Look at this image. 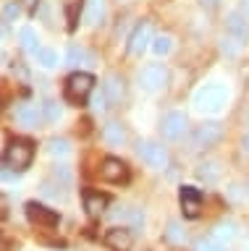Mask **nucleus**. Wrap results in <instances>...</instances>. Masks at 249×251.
<instances>
[{"label":"nucleus","instance_id":"f257e3e1","mask_svg":"<svg viewBox=\"0 0 249 251\" xmlns=\"http://www.w3.org/2000/svg\"><path fill=\"white\" fill-rule=\"evenodd\" d=\"M228 102V89L223 84H205L194 92V107L205 113H218Z\"/></svg>","mask_w":249,"mask_h":251},{"label":"nucleus","instance_id":"f03ea898","mask_svg":"<svg viewBox=\"0 0 249 251\" xmlns=\"http://www.w3.org/2000/svg\"><path fill=\"white\" fill-rule=\"evenodd\" d=\"M32 157H34V144L29 139H13L8 149H5V154H3V165L5 168H11V170H24L32 165Z\"/></svg>","mask_w":249,"mask_h":251},{"label":"nucleus","instance_id":"7ed1b4c3","mask_svg":"<svg viewBox=\"0 0 249 251\" xmlns=\"http://www.w3.org/2000/svg\"><path fill=\"white\" fill-rule=\"evenodd\" d=\"M92 89H95V76L92 74H84V71L71 74L68 81H66V100L76 102V105H84L87 97L92 94Z\"/></svg>","mask_w":249,"mask_h":251},{"label":"nucleus","instance_id":"20e7f679","mask_svg":"<svg viewBox=\"0 0 249 251\" xmlns=\"http://www.w3.org/2000/svg\"><path fill=\"white\" fill-rule=\"evenodd\" d=\"M137 154L142 157V162H147L155 170H166L168 168V152H166L163 144H158V141H139Z\"/></svg>","mask_w":249,"mask_h":251},{"label":"nucleus","instance_id":"39448f33","mask_svg":"<svg viewBox=\"0 0 249 251\" xmlns=\"http://www.w3.org/2000/svg\"><path fill=\"white\" fill-rule=\"evenodd\" d=\"M137 81L147 92H158L168 84V71H166V66H160V63H150V66H144L137 74Z\"/></svg>","mask_w":249,"mask_h":251},{"label":"nucleus","instance_id":"423d86ee","mask_svg":"<svg viewBox=\"0 0 249 251\" xmlns=\"http://www.w3.org/2000/svg\"><path fill=\"white\" fill-rule=\"evenodd\" d=\"M221 136H223V126L215 123V121H207V123H202V126L194 128V133H192V149H207V147L218 144Z\"/></svg>","mask_w":249,"mask_h":251},{"label":"nucleus","instance_id":"0eeeda50","mask_svg":"<svg viewBox=\"0 0 249 251\" xmlns=\"http://www.w3.org/2000/svg\"><path fill=\"white\" fill-rule=\"evenodd\" d=\"M100 176L108 183H126L131 173H129V165L123 160H118V157H105L103 165H100Z\"/></svg>","mask_w":249,"mask_h":251},{"label":"nucleus","instance_id":"6e6552de","mask_svg":"<svg viewBox=\"0 0 249 251\" xmlns=\"http://www.w3.org/2000/svg\"><path fill=\"white\" fill-rule=\"evenodd\" d=\"M186 113H181V110H170V113L163 115V123H160V131H163V136L170 139V141H176V139H181L184 136V131H186Z\"/></svg>","mask_w":249,"mask_h":251},{"label":"nucleus","instance_id":"1a4fd4ad","mask_svg":"<svg viewBox=\"0 0 249 251\" xmlns=\"http://www.w3.org/2000/svg\"><path fill=\"white\" fill-rule=\"evenodd\" d=\"M27 217H29V223H34V225H40V227H55L58 225V212L55 209H48V207H42V204H37V201H29L27 204Z\"/></svg>","mask_w":249,"mask_h":251},{"label":"nucleus","instance_id":"9d476101","mask_svg":"<svg viewBox=\"0 0 249 251\" xmlns=\"http://www.w3.org/2000/svg\"><path fill=\"white\" fill-rule=\"evenodd\" d=\"M152 42V26H150V21H142V24H137V29L131 31V37H129V55H142L144 52V47Z\"/></svg>","mask_w":249,"mask_h":251},{"label":"nucleus","instance_id":"9b49d317","mask_svg":"<svg viewBox=\"0 0 249 251\" xmlns=\"http://www.w3.org/2000/svg\"><path fill=\"white\" fill-rule=\"evenodd\" d=\"M178 199H181V209H184V217H199L202 212V194L197 191L194 186H181V194H178Z\"/></svg>","mask_w":249,"mask_h":251},{"label":"nucleus","instance_id":"f8f14e48","mask_svg":"<svg viewBox=\"0 0 249 251\" xmlns=\"http://www.w3.org/2000/svg\"><path fill=\"white\" fill-rule=\"evenodd\" d=\"M103 92L108 102H113V105H121L123 100H126V81H123V76L118 74H108L105 76V84H103Z\"/></svg>","mask_w":249,"mask_h":251},{"label":"nucleus","instance_id":"ddd939ff","mask_svg":"<svg viewBox=\"0 0 249 251\" xmlns=\"http://www.w3.org/2000/svg\"><path fill=\"white\" fill-rule=\"evenodd\" d=\"M225 34L233 37L239 45H247L249 39V24L241 13H228V19H225Z\"/></svg>","mask_w":249,"mask_h":251},{"label":"nucleus","instance_id":"4468645a","mask_svg":"<svg viewBox=\"0 0 249 251\" xmlns=\"http://www.w3.org/2000/svg\"><path fill=\"white\" fill-rule=\"evenodd\" d=\"M131 243H134V235L126 227H111L105 233V246L113 249V251H129Z\"/></svg>","mask_w":249,"mask_h":251},{"label":"nucleus","instance_id":"2eb2a0df","mask_svg":"<svg viewBox=\"0 0 249 251\" xmlns=\"http://www.w3.org/2000/svg\"><path fill=\"white\" fill-rule=\"evenodd\" d=\"M42 118H45L42 110L37 105H32V102H24V105L16 107V121L21 126H27V128H37V126L42 123Z\"/></svg>","mask_w":249,"mask_h":251},{"label":"nucleus","instance_id":"dca6fc26","mask_svg":"<svg viewBox=\"0 0 249 251\" xmlns=\"http://www.w3.org/2000/svg\"><path fill=\"white\" fill-rule=\"evenodd\" d=\"M84 209H87L89 217H103L108 209V196L100 191H84Z\"/></svg>","mask_w":249,"mask_h":251},{"label":"nucleus","instance_id":"f3484780","mask_svg":"<svg viewBox=\"0 0 249 251\" xmlns=\"http://www.w3.org/2000/svg\"><path fill=\"white\" fill-rule=\"evenodd\" d=\"M111 217L115 220V223H129L134 230H139V227L144 225V215H142V209H137V207H115V212H111Z\"/></svg>","mask_w":249,"mask_h":251},{"label":"nucleus","instance_id":"a211bd4d","mask_svg":"<svg viewBox=\"0 0 249 251\" xmlns=\"http://www.w3.org/2000/svg\"><path fill=\"white\" fill-rule=\"evenodd\" d=\"M103 139H105L111 147H121L123 141H126V128H123L118 121H108L105 128H103Z\"/></svg>","mask_w":249,"mask_h":251},{"label":"nucleus","instance_id":"6ab92c4d","mask_svg":"<svg viewBox=\"0 0 249 251\" xmlns=\"http://www.w3.org/2000/svg\"><path fill=\"white\" fill-rule=\"evenodd\" d=\"M197 178H199V180H205V183H218V180H221V162H218V160L199 162Z\"/></svg>","mask_w":249,"mask_h":251},{"label":"nucleus","instance_id":"aec40b11","mask_svg":"<svg viewBox=\"0 0 249 251\" xmlns=\"http://www.w3.org/2000/svg\"><path fill=\"white\" fill-rule=\"evenodd\" d=\"M105 16V0H87L84 8V21L87 24H100Z\"/></svg>","mask_w":249,"mask_h":251},{"label":"nucleus","instance_id":"412c9836","mask_svg":"<svg viewBox=\"0 0 249 251\" xmlns=\"http://www.w3.org/2000/svg\"><path fill=\"white\" fill-rule=\"evenodd\" d=\"M66 63H68V66H89L92 55L84 50V47L71 45V47H68V52H66Z\"/></svg>","mask_w":249,"mask_h":251},{"label":"nucleus","instance_id":"4be33fe9","mask_svg":"<svg viewBox=\"0 0 249 251\" xmlns=\"http://www.w3.org/2000/svg\"><path fill=\"white\" fill-rule=\"evenodd\" d=\"M19 42H21V47L24 50H29V52H40V37H37V31L32 29V26H24V29H19Z\"/></svg>","mask_w":249,"mask_h":251},{"label":"nucleus","instance_id":"5701e85b","mask_svg":"<svg viewBox=\"0 0 249 251\" xmlns=\"http://www.w3.org/2000/svg\"><path fill=\"white\" fill-rule=\"evenodd\" d=\"M213 238H215V241H233V238H236V225H233L231 220L218 223L215 230H213Z\"/></svg>","mask_w":249,"mask_h":251},{"label":"nucleus","instance_id":"b1692460","mask_svg":"<svg viewBox=\"0 0 249 251\" xmlns=\"http://www.w3.org/2000/svg\"><path fill=\"white\" fill-rule=\"evenodd\" d=\"M48 152L53 157H66V154H71V144H68V139H50Z\"/></svg>","mask_w":249,"mask_h":251},{"label":"nucleus","instance_id":"393cba45","mask_svg":"<svg viewBox=\"0 0 249 251\" xmlns=\"http://www.w3.org/2000/svg\"><path fill=\"white\" fill-rule=\"evenodd\" d=\"M184 238H186V233H184V227H181V223H176V220H170L168 223V227H166V241H170V243H184Z\"/></svg>","mask_w":249,"mask_h":251},{"label":"nucleus","instance_id":"a878e982","mask_svg":"<svg viewBox=\"0 0 249 251\" xmlns=\"http://www.w3.org/2000/svg\"><path fill=\"white\" fill-rule=\"evenodd\" d=\"M152 52L155 55H168L170 52V47H173V37H168V34H158L152 39Z\"/></svg>","mask_w":249,"mask_h":251},{"label":"nucleus","instance_id":"bb28decb","mask_svg":"<svg viewBox=\"0 0 249 251\" xmlns=\"http://www.w3.org/2000/svg\"><path fill=\"white\" fill-rule=\"evenodd\" d=\"M37 63H40L42 68H55L58 66V52L50 50V47H40V52H37Z\"/></svg>","mask_w":249,"mask_h":251},{"label":"nucleus","instance_id":"cd10ccee","mask_svg":"<svg viewBox=\"0 0 249 251\" xmlns=\"http://www.w3.org/2000/svg\"><path fill=\"white\" fill-rule=\"evenodd\" d=\"M42 115H45V121H58V118L63 115V107H60L55 100H48L42 105Z\"/></svg>","mask_w":249,"mask_h":251},{"label":"nucleus","instance_id":"c85d7f7f","mask_svg":"<svg viewBox=\"0 0 249 251\" xmlns=\"http://www.w3.org/2000/svg\"><path fill=\"white\" fill-rule=\"evenodd\" d=\"M19 16H21V3L19 0H8L3 5V21H16Z\"/></svg>","mask_w":249,"mask_h":251},{"label":"nucleus","instance_id":"c756f323","mask_svg":"<svg viewBox=\"0 0 249 251\" xmlns=\"http://www.w3.org/2000/svg\"><path fill=\"white\" fill-rule=\"evenodd\" d=\"M239 42H236V39H233V37H228V34H225L223 39H221V50L225 52V55H228V58H236V55H239Z\"/></svg>","mask_w":249,"mask_h":251},{"label":"nucleus","instance_id":"7c9ffc66","mask_svg":"<svg viewBox=\"0 0 249 251\" xmlns=\"http://www.w3.org/2000/svg\"><path fill=\"white\" fill-rule=\"evenodd\" d=\"M53 178L63 186H71V170H68L66 165H55V168H53Z\"/></svg>","mask_w":249,"mask_h":251},{"label":"nucleus","instance_id":"2f4dec72","mask_svg":"<svg viewBox=\"0 0 249 251\" xmlns=\"http://www.w3.org/2000/svg\"><path fill=\"white\" fill-rule=\"evenodd\" d=\"M194 251H225V246L221 241H215V238H207V241H199Z\"/></svg>","mask_w":249,"mask_h":251},{"label":"nucleus","instance_id":"473e14b6","mask_svg":"<svg viewBox=\"0 0 249 251\" xmlns=\"http://www.w3.org/2000/svg\"><path fill=\"white\" fill-rule=\"evenodd\" d=\"M92 110H95V113H105V110H108V97H105V92H97L95 97H92Z\"/></svg>","mask_w":249,"mask_h":251},{"label":"nucleus","instance_id":"72a5a7b5","mask_svg":"<svg viewBox=\"0 0 249 251\" xmlns=\"http://www.w3.org/2000/svg\"><path fill=\"white\" fill-rule=\"evenodd\" d=\"M0 178H3V180H11V183H16V180H19V173H13L11 168H5V165H3V168H0Z\"/></svg>","mask_w":249,"mask_h":251},{"label":"nucleus","instance_id":"f704fd0d","mask_svg":"<svg viewBox=\"0 0 249 251\" xmlns=\"http://www.w3.org/2000/svg\"><path fill=\"white\" fill-rule=\"evenodd\" d=\"M241 149L249 154V133H244V139H241Z\"/></svg>","mask_w":249,"mask_h":251},{"label":"nucleus","instance_id":"c9c22d12","mask_svg":"<svg viewBox=\"0 0 249 251\" xmlns=\"http://www.w3.org/2000/svg\"><path fill=\"white\" fill-rule=\"evenodd\" d=\"M0 217H5V199L0 196Z\"/></svg>","mask_w":249,"mask_h":251},{"label":"nucleus","instance_id":"e433bc0d","mask_svg":"<svg viewBox=\"0 0 249 251\" xmlns=\"http://www.w3.org/2000/svg\"><path fill=\"white\" fill-rule=\"evenodd\" d=\"M244 8H247V11H249V0H244Z\"/></svg>","mask_w":249,"mask_h":251}]
</instances>
